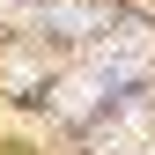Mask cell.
I'll list each match as a JSON object with an SVG mask.
<instances>
[{
    "instance_id": "6da1fadb",
    "label": "cell",
    "mask_w": 155,
    "mask_h": 155,
    "mask_svg": "<svg viewBox=\"0 0 155 155\" xmlns=\"http://www.w3.org/2000/svg\"><path fill=\"white\" fill-rule=\"evenodd\" d=\"M140 67H148V30H126V37L104 45V67H96V74L111 81V74H140Z\"/></svg>"
},
{
    "instance_id": "3957f363",
    "label": "cell",
    "mask_w": 155,
    "mask_h": 155,
    "mask_svg": "<svg viewBox=\"0 0 155 155\" xmlns=\"http://www.w3.org/2000/svg\"><path fill=\"white\" fill-rule=\"evenodd\" d=\"M52 22L59 30H96V8H52Z\"/></svg>"
},
{
    "instance_id": "7a4b0ae2",
    "label": "cell",
    "mask_w": 155,
    "mask_h": 155,
    "mask_svg": "<svg viewBox=\"0 0 155 155\" xmlns=\"http://www.w3.org/2000/svg\"><path fill=\"white\" fill-rule=\"evenodd\" d=\"M96 96H104V74H74V81L52 89V104H59V111H89Z\"/></svg>"
}]
</instances>
